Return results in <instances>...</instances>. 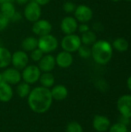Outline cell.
<instances>
[{"label": "cell", "mask_w": 131, "mask_h": 132, "mask_svg": "<svg viewBox=\"0 0 131 132\" xmlns=\"http://www.w3.org/2000/svg\"><path fill=\"white\" fill-rule=\"evenodd\" d=\"M53 97L50 89L39 86L31 90L27 102L29 108L36 114H44L47 112L52 107Z\"/></svg>", "instance_id": "6da1fadb"}, {"label": "cell", "mask_w": 131, "mask_h": 132, "mask_svg": "<svg viewBox=\"0 0 131 132\" xmlns=\"http://www.w3.org/2000/svg\"><path fill=\"white\" fill-rule=\"evenodd\" d=\"M91 56L94 61L100 65L108 63L113 56V46L107 40L96 41L91 49Z\"/></svg>", "instance_id": "7a4b0ae2"}, {"label": "cell", "mask_w": 131, "mask_h": 132, "mask_svg": "<svg viewBox=\"0 0 131 132\" xmlns=\"http://www.w3.org/2000/svg\"><path fill=\"white\" fill-rule=\"evenodd\" d=\"M58 47V40L56 38L48 34L46 36H40L38 39V48H39L44 53H49L53 52Z\"/></svg>", "instance_id": "3957f363"}, {"label": "cell", "mask_w": 131, "mask_h": 132, "mask_svg": "<svg viewBox=\"0 0 131 132\" xmlns=\"http://www.w3.org/2000/svg\"><path fill=\"white\" fill-rule=\"evenodd\" d=\"M81 44L80 37L74 33L66 35L61 41V46L63 50L69 53L77 51Z\"/></svg>", "instance_id": "277c9868"}, {"label": "cell", "mask_w": 131, "mask_h": 132, "mask_svg": "<svg viewBox=\"0 0 131 132\" xmlns=\"http://www.w3.org/2000/svg\"><path fill=\"white\" fill-rule=\"evenodd\" d=\"M41 76V70L38 66L29 65L26 66L22 73V79L24 82L29 84H34L39 81Z\"/></svg>", "instance_id": "5b68a950"}, {"label": "cell", "mask_w": 131, "mask_h": 132, "mask_svg": "<svg viewBox=\"0 0 131 132\" xmlns=\"http://www.w3.org/2000/svg\"><path fill=\"white\" fill-rule=\"evenodd\" d=\"M42 13L41 7L35 1L28 3L24 9V15L25 19L32 22L39 20Z\"/></svg>", "instance_id": "8992f818"}, {"label": "cell", "mask_w": 131, "mask_h": 132, "mask_svg": "<svg viewBox=\"0 0 131 132\" xmlns=\"http://www.w3.org/2000/svg\"><path fill=\"white\" fill-rule=\"evenodd\" d=\"M29 63V56L25 51L18 50L12 54L11 63L13 65V67L19 70H22L26 66H28Z\"/></svg>", "instance_id": "52a82bcc"}, {"label": "cell", "mask_w": 131, "mask_h": 132, "mask_svg": "<svg viewBox=\"0 0 131 132\" xmlns=\"http://www.w3.org/2000/svg\"><path fill=\"white\" fill-rule=\"evenodd\" d=\"M2 74L3 81L10 85H17L21 82L22 73H20V70L14 67L7 68L2 73Z\"/></svg>", "instance_id": "ba28073f"}, {"label": "cell", "mask_w": 131, "mask_h": 132, "mask_svg": "<svg viewBox=\"0 0 131 132\" xmlns=\"http://www.w3.org/2000/svg\"><path fill=\"white\" fill-rule=\"evenodd\" d=\"M74 15L77 22L86 23L91 20L93 14L92 9L89 6L86 5H80L76 6L74 11Z\"/></svg>", "instance_id": "9c48e42d"}, {"label": "cell", "mask_w": 131, "mask_h": 132, "mask_svg": "<svg viewBox=\"0 0 131 132\" xmlns=\"http://www.w3.org/2000/svg\"><path fill=\"white\" fill-rule=\"evenodd\" d=\"M52 24L46 19H39L33 22L32 30L33 33L39 36L50 34L52 31Z\"/></svg>", "instance_id": "30bf717a"}, {"label": "cell", "mask_w": 131, "mask_h": 132, "mask_svg": "<svg viewBox=\"0 0 131 132\" xmlns=\"http://www.w3.org/2000/svg\"><path fill=\"white\" fill-rule=\"evenodd\" d=\"M117 109L120 115L131 118V95L124 94L117 101Z\"/></svg>", "instance_id": "8fae6325"}, {"label": "cell", "mask_w": 131, "mask_h": 132, "mask_svg": "<svg viewBox=\"0 0 131 132\" xmlns=\"http://www.w3.org/2000/svg\"><path fill=\"white\" fill-rule=\"evenodd\" d=\"M60 28L66 35L73 34L78 29L77 20L72 16H66L61 21Z\"/></svg>", "instance_id": "7c38bea8"}, {"label": "cell", "mask_w": 131, "mask_h": 132, "mask_svg": "<svg viewBox=\"0 0 131 132\" xmlns=\"http://www.w3.org/2000/svg\"><path fill=\"white\" fill-rule=\"evenodd\" d=\"M110 121L108 118L103 115L97 114L93 119V128L97 132H105L109 130Z\"/></svg>", "instance_id": "4fadbf2b"}, {"label": "cell", "mask_w": 131, "mask_h": 132, "mask_svg": "<svg viewBox=\"0 0 131 132\" xmlns=\"http://www.w3.org/2000/svg\"><path fill=\"white\" fill-rule=\"evenodd\" d=\"M56 58L49 54L43 56L39 61V68L41 72H51L56 67Z\"/></svg>", "instance_id": "5bb4252c"}, {"label": "cell", "mask_w": 131, "mask_h": 132, "mask_svg": "<svg viewBox=\"0 0 131 132\" xmlns=\"http://www.w3.org/2000/svg\"><path fill=\"white\" fill-rule=\"evenodd\" d=\"M73 62V57L71 53L66 51H62L58 53L56 57V63L58 67L61 68H68L69 67Z\"/></svg>", "instance_id": "9a60e30c"}, {"label": "cell", "mask_w": 131, "mask_h": 132, "mask_svg": "<svg viewBox=\"0 0 131 132\" xmlns=\"http://www.w3.org/2000/svg\"><path fill=\"white\" fill-rule=\"evenodd\" d=\"M13 97V90L12 85L2 81L0 83V101L7 103Z\"/></svg>", "instance_id": "2e32d148"}, {"label": "cell", "mask_w": 131, "mask_h": 132, "mask_svg": "<svg viewBox=\"0 0 131 132\" xmlns=\"http://www.w3.org/2000/svg\"><path fill=\"white\" fill-rule=\"evenodd\" d=\"M51 94L53 97V99L55 101H63L65 100L68 96V89L62 84H58L56 86H53L52 89L50 90Z\"/></svg>", "instance_id": "e0dca14e"}, {"label": "cell", "mask_w": 131, "mask_h": 132, "mask_svg": "<svg viewBox=\"0 0 131 132\" xmlns=\"http://www.w3.org/2000/svg\"><path fill=\"white\" fill-rule=\"evenodd\" d=\"M39 81L42 87L50 89L55 84V77L50 72H46L41 73Z\"/></svg>", "instance_id": "ac0fdd59"}, {"label": "cell", "mask_w": 131, "mask_h": 132, "mask_svg": "<svg viewBox=\"0 0 131 132\" xmlns=\"http://www.w3.org/2000/svg\"><path fill=\"white\" fill-rule=\"evenodd\" d=\"M38 47V39L33 36H29L22 42V48L25 52H32Z\"/></svg>", "instance_id": "d6986e66"}, {"label": "cell", "mask_w": 131, "mask_h": 132, "mask_svg": "<svg viewBox=\"0 0 131 132\" xmlns=\"http://www.w3.org/2000/svg\"><path fill=\"white\" fill-rule=\"evenodd\" d=\"M12 53L5 48L0 47V68H5L11 63Z\"/></svg>", "instance_id": "ffe728a7"}, {"label": "cell", "mask_w": 131, "mask_h": 132, "mask_svg": "<svg viewBox=\"0 0 131 132\" xmlns=\"http://www.w3.org/2000/svg\"><path fill=\"white\" fill-rule=\"evenodd\" d=\"M31 90L32 89H31L30 84H29L24 81L19 83L16 87V93H17V95L20 98L28 97Z\"/></svg>", "instance_id": "44dd1931"}, {"label": "cell", "mask_w": 131, "mask_h": 132, "mask_svg": "<svg viewBox=\"0 0 131 132\" xmlns=\"http://www.w3.org/2000/svg\"><path fill=\"white\" fill-rule=\"evenodd\" d=\"M112 46L117 51L123 53V52H126L128 50L129 43L126 39H124L123 37H119L113 42Z\"/></svg>", "instance_id": "7402d4cb"}, {"label": "cell", "mask_w": 131, "mask_h": 132, "mask_svg": "<svg viewBox=\"0 0 131 132\" xmlns=\"http://www.w3.org/2000/svg\"><path fill=\"white\" fill-rule=\"evenodd\" d=\"M15 12L16 11H15V6L10 1L5 2L2 3L1 5V12L8 19H9V20L12 17V15L15 14Z\"/></svg>", "instance_id": "603a6c76"}, {"label": "cell", "mask_w": 131, "mask_h": 132, "mask_svg": "<svg viewBox=\"0 0 131 132\" xmlns=\"http://www.w3.org/2000/svg\"><path fill=\"white\" fill-rule=\"evenodd\" d=\"M81 43H83L85 46H90L93 45L97 41V35L93 31H87L86 32L82 33V36L80 38Z\"/></svg>", "instance_id": "cb8c5ba5"}, {"label": "cell", "mask_w": 131, "mask_h": 132, "mask_svg": "<svg viewBox=\"0 0 131 132\" xmlns=\"http://www.w3.org/2000/svg\"><path fill=\"white\" fill-rule=\"evenodd\" d=\"M66 132H83V128L79 122L74 121L66 125Z\"/></svg>", "instance_id": "d4e9b609"}, {"label": "cell", "mask_w": 131, "mask_h": 132, "mask_svg": "<svg viewBox=\"0 0 131 132\" xmlns=\"http://www.w3.org/2000/svg\"><path fill=\"white\" fill-rule=\"evenodd\" d=\"M77 51H78L79 56L81 58L88 59L91 56V49L88 46H85V45L82 46L81 45Z\"/></svg>", "instance_id": "484cf974"}, {"label": "cell", "mask_w": 131, "mask_h": 132, "mask_svg": "<svg viewBox=\"0 0 131 132\" xmlns=\"http://www.w3.org/2000/svg\"><path fill=\"white\" fill-rule=\"evenodd\" d=\"M127 126L117 122L114 125H113L112 126L110 127L109 128V132H127Z\"/></svg>", "instance_id": "4316f807"}, {"label": "cell", "mask_w": 131, "mask_h": 132, "mask_svg": "<svg viewBox=\"0 0 131 132\" xmlns=\"http://www.w3.org/2000/svg\"><path fill=\"white\" fill-rule=\"evenodd\" d=\"M43 56H44V53L39 48L37 47L36 49H35L31 52L30 58L35 62H39L42 58Z\"/></svg>", "instance_id": "83f0119b"}, {"label": "cell", "mask_w": 131, "mask_h": 132, "mask_svg": "<svg viewBox=\"0 0 131 132\" xmlns=\"http://www.w3.org/2000/svg\"><path fill=\"white\" fill-rule=\"evenodd\" d=\"M76 8V5L72 2H66L63 5V9L66 13H73V12H74Z\"/></svg>", "instance_id": "f1b7e54d"}, {"label": "cell", "mask_w": 131, "mask_h": 132, "mask_svg": "<svg viewBox=\"0 0 131 132\" xmlns=\"http://www.w3.org/2000/svg\"><path fill=\"white\" fill-rule=\"evenodd\" d=\"M9 19L5 16L2 12H0V32L3 31L8 25Z\"/></svg>", "instance_id": "f546056e"}, {"label": "cell", "mask_w": 131, "mask_h": 132, "mask_svg": "<svg viewBox=\"0 0 131 132\" xmlns=\"http://www.w3.org/2000/svg\"><path fill=\"white\" fill-rule=\"evenodd\" d=\"M119 122L127 126L130 124V118L125 117V116H123V115H120V117L119 118Z\"/></svg>", "instance_id": "4dcf8cb0"}, {"label": "cell", "mask_w": 131, "mask_h": 132, "mask_svg": "<svg viewBox=\"0 0 131 132\" xmlns=\"http://www.w3.org/2000/svg\"><path fill=\"white\" fill-rule=\"evenodd\" d=\"M79 29L80 32L83 33V32H86L89 31L90 30V27L86 23H82L81 25H78V29Z\"/></svg>", "instance_id": "1f68e13d"}, {"label": "cell", "mask_w": 131, "mask_h": 132, "mask_svg": "<svg viewBox=\"0 0 131 132\" xmlns=\"http://www.w3.org/2000/svg\"><path fill=\"white\" fill-rule=\"evenodd\" d=\"M22 19V15L20 13H19L18 12H15V14L12 15V17L10 19V20H12V22H17V21H19L20 19Z\"/></svg>", "instance_id": "d6a6232c"}, {"label": "cell", "mask_w": 131, "mask_h": 132, "mask_svg": "<svg viewBox=\"0 0 131 132\" xmlns=\"http://www.w3.org/2000/svg\"><path fill=\"white\" fill-rule=\"evenodd\" d=\"M51 0H35V2L39 4V5H47L49 2H50Z\"/></svg>", "instance_id": "836d02e7"}, {"label": "cell", "mask_w": 131, "mask_h": 132, "mask_svg": "<svg viewBox=\"0 0 131 132\" xmlns=\"http://www.w3.org/2000/svg\"><path fill=\"white\" fill-rule=\"evenodd\" d=\"M127 87H128V89L130 90V91L131 92V76H130V77H129V78L127 79Z\"/></svg>", "instance_id": "e575fe53"}, {"label": "cell", "mask_w": 131, "mask_h": 132, "mask_svg": "<svg viewBox=\"0 0 131 132\" xmlns=\"http://www.w3.org/2000/svg\"><path fill=\"white\" fill-rule=\"evenodd\" d=\"M28 1H29V0H16L17 3L19 4V5H24V4H25V3H27Z\"/></svg>", "instance_id": "d590c367"}, {"label": "cell", "mask_w": 131, "mask_h": 132, "mask_svg": "<svg viewBox=\"0 0 131 132\" xmlns=\"http://www.w3.org/2000/svg\"><path fill=\"white\" fill-rule=\"evenodd\" d=\"M3 81V78H2V73H0V83Z\"/></svg>", "instance_id": "8d00e7d4"}, {"label": "cell", "mask_w": 131, "mask_h": 132, "mask_svg": "<svg viewBox=\"0 0 131 132\" xmlns=\"http://www.w3.org/2000/svg\"><path fill=\"white\" fill-rule=\"evenodd\" d=\"M7 1H8V0H0V4L2 5V3L5 2H7Z\"/></svg>", "instance_id": "74e56055"}, {"label": "cell", "mask_w": 131, "mask_h": 132, "mask_svg": "<svg viewBox=\"0 0 131 132\" xmlns=\"http://www.w3.org/2000/svg\"><path fill=\"white\" fill-rule=\"evenodd\" d=\"M111 1H113V2H119V1H120V0H111Z\"/></svg>", "instance_id": "f35d334b"}, {"label": "cell", "mask_w": 131, "mask_h": 132, "mask_svg": "<svg viewBox=\"0 0 131 132\" xmlns=\"http://www.w3.org/2000/svg\"><path fill=\"white\" fill-rule=\"evenodd\" d=\"M126 1H127V2H131V0H126Z\"/></svg>", "instance_id": "ab89813d"}, {"label": "cell", "mask_w": 131, "mask_h": 132, "mask_svg": "<svg viewBox=\"0 0 131 132\" xmlns=\"http://www.w3.org/2000/svg\"><path fill=\"white\" fill-rule=\"evenodd\" d=\"M130 126H131V118H130Z\"/></svg>", "instance_id": "60d3db41"}, {"label": "cell", "mask_w": 131, "mask_h": 132, "mask_svg": "<svg viewBox=\"0 0 131 132\" xmlns=\"http://www.w3.org/2000/svg\"><path fill=\"white\" fill-rule=\"evenodd\" d=\"M130 34H131V30H130Z\"/></svg>", "instance_id": "b9f144b4"}, {"label": "cell", "mask_w": 131, "mask_h": 132, "mask_svg": "<svg viewBox=\"0 0 131 132\" xmlns=\"http://www.w3.org/2000/svg\"><path fill=\"white\" fill-rule=\"evenodd\" d=\"M127 132H131V131H127Z\"/></svg>", "instance_id": "7bdbcfd3"}]
</instances>
